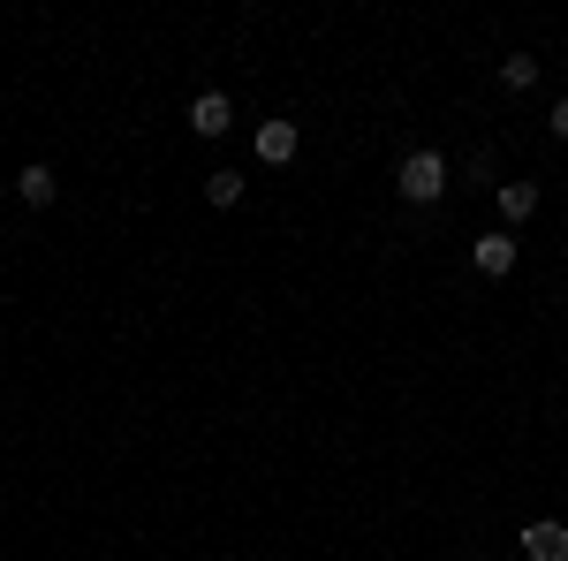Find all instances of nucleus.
<instances>
[{"mask_svg": "<svg viewBox=\"0 0 568 561\" xmlns=\"http://www.w3.org/2000/svg\"><path fill=\"white\" fill-rule=\"evenodd\" d=\"M394 190H402L409 206H433L439 190H447V160H439V152H409L402 174H394Z\"/></svg>", "mask_w": 568, "mask_h": 561, "instance_id": "obj_1", "label": "nucleus"}, {"mask_svg": "<svg viewBox=\"0 0 568 561\" xmlns=\"http://www.w3.org/2000/svg\"><path fill=\"white\" fill-rule=\"evenodd\" d=\"M227 122H235V114H227V91H197V99H190V130L197 137H227Z\"/></svg>", "mask_w": 568, "mask_h": 561, "instance_id": "obj_2", "label": "nucleus"}, {"mask_svg": "<svg viewBox=\"0 0 568 561\" xmlns=\"http://www.w3.org/2000/svg\"><path fill=\"white\" fill-rule=\"evenodd\" d=\"M296 144H304L296 122H258V160H265V168H288V160H296Z\"/></svg>", "mask_w": 568, "mask_h": 561, "instance_id": "obj_3", "label": "nucleus"}, {"mask_svg": "<svg viewBox=\"0 0 568 561\" xmlns=\"http://www.w3.org/2000/svg\"><path fill=\"white\" fill-rule=\"evenodd\" d=\"M478 273H493V281H500V273H516V236H508V228L478 236Z\"/></svg>", "mask_w": 568, "mask_h": 561, "instance_id": "obj_4", "label": "nucleus"}, {"mask_svg": "<svg viewBox=\"0 0 568 561\" xmlns=\"http://www.w3.org/2000/svg\"><path fill=\"white\" fill-rule=\"evenodd\" d=\"M524 554L530 561H568V523H530V531H524Z\"/></svg>", "mask_w": 568, "mask_h": 561, "instance_id": "obj_5", "label": "nucleus"}, {"mask_svg": "<svg viewBox=\"0 0 568 561\" xmlns=\"http://www.w3.org/2000/svg\"><path fill=\"white\" fill-rule=\"evenodd\" d=\"M493 206H500V220H508V228H516V220L538 213V182H500V190H493Z\"/></svg>", "mask_w": 568, "mask_h": 561, "instance_id": "obj_6", "label": "nucleus"}, {"mask_svg": "<svg viewBox=\"0 0 568 561\" xmlns=\"http://www.w3.org/2000/svg\"><path fill=\"white\" fill-rule=\"evenodd\" d=\"M53 190H61V182H53V168H23V174H16V198H23L31 213H39V206H53Z\"/></svg>", "mask_w": 568, "mask_h": 561, "instance_id": "obj_7", "label": "nucleus"}, {"mask_svg": "<svg viewBox=\"0 0 568 561\" xmlns=\"http://www.w3.org/2000/svg\"><path fill=\"white\" fill-rule=\"evenodd\" d=\"M500 84H508V91L538 84V61H530V53H508V61H500Z\"/></svg>", "mask_w": 568, "mask_h": 561, "instance_id": "obj_8", "label": "nucleus"}, {"mask_svg": "<svg viewBox=\"0 0 568 561\" xmlns=\"http://www.w3.org/2000/svg\"><path fill=\"white\" fill-rule=\"evenodd\" d=\"M205 198H213V206H235V198H243V174H235V168L205 174Z\"/></svg>", "mask_w": 568, "mask_h": 561, "instance_id": "obj_9", "label": "nucleus"}, {"mask_svg": "<svg viewBox=\"0 0 568 561\" xmlns=\"http://www.w3.org/2000/svg\"><path fill=\"white\" fill-rule=\"evenodd\" d=\"M546 130H554V137L568 144V99H554V114H546Z\"/></svg>", "mask_w": 568, "mask_h": 561, "instance_id": "obj_10", "label": "nucleus"}]
</instances>
